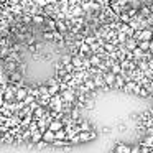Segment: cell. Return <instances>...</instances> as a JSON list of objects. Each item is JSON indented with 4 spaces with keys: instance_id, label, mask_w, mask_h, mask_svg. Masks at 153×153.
Listing matches in <instances>:
<instances>
[{
    "instance_id": "1",
    "label": "cell",
    "mask_w": 153,
    "mask_h": 153,
    "mask_svg": "<svg viewBox=\"0 0 153 153\" xmlns=\"http://www.w3.org/2000/svg\"><path fill=\"white\" fill-rule=\"evenodd\" d=\"M97 138V133L96 132H79L76 137L73 138L74 143H81V142H91V140H96Z\"/></svg>"
},
{
    "instance_id": "2",
    "label": "cell",
    "mask_w": 153,
    "mask_h": 153,
    "mask_svg": "<svg viewBox=\"0 0 153 153\" xmlns=\"http://www.w3.org/2000/svg\"><path fill=\"white\" fill-rule=\"evenodd\" d=\"M153 38V31L152 30H140L138 31V41H152Z\"/></svg>"
},
{
    "instance_id": "3",
    "label": "cell",
    "mask_w": 153,
    "mask_h": 153,
    "mask_svg": "<svg viewBox=\"0 0 153 153\" xmlns=\"http://www.w3.org/2000/svg\"><path fill=\"white\" fill-rule=\"evenodd\" d=\"M102 79H104V84L110 87V86H114V84H115V74H112L110 71L102 73Z\"/></svg>"
},
{
    "instance_id": "4",
    "label": "cell",
    "mask_w": 153,
    "mask_h": 153,
    "mask_svg": "<svg viewBox=\"0 0 153 153\" xmlns=\"http://www.w3.org/2000/svg\"><path fill=\"white\" fill-rule=\"evenodd\" d=\"M64 125L61 123V120H50V125H48V130H51L53 133L59 132V130H63Z\"/></svg>"
},
{
    "instance_id": "5",
    "label": "cell",
    "mask_w": 153,
    "mask_h": 153,
    "mask_svg": "<svg viewBox=\"0 0 153 153\" xmlns=\"http://www.w3.org/2000/svg\"><path fill=\"white\" fill-rule=\"evenodd\" d=\"M61 99H63L64 102L73 104V102H74V99H76V97H74V91H73V89H66L63 94H61Z\"/></svg>"
},
{
    "instance_id": "6",
    "label": "cell",
    "mask_w": 153,
    "mask_h": 153,
    "mask_svg": "<svg viewBox=\"0 0 153 153\" xmlns=\"http://www.w3.org/2000/svg\"><path fill=\"white\" fill-rule=\"evenodd\" d=\"M28 96V89L27 87H20V89H17V92H15V100L17 102H23V99Z\"/></svg>"
},
{
    "instance_id": "7",
    "label": "cell",
    "mask_w": 153,
    "mask_h": 153,
    "mask_svg": "<svg viewBox=\"0 0 153 153\" xmlns=\"http://www.w3.org/2000/svg\"><path fill=\"white\" fill-rule=\"evenodd\" d=\"M130 148H132V146L125 145V143H117L114 153H130Z\"/></svg>"
},
{
    "instance_id": "8",
    "label": "cell",
    "mask_w": 153,
    "mask_h": 153,
    "mask_svg": "<svg viewBox=\"0 0 153 153\" xmlns=\"http://www.w3.org/2000/svg\"><path fill=\"white\" fill-rule=\"evenodd\" d=\"M41 140H43L45 143H53V142H54V133L51 132V130H46V132H43Z\"/></svg>"
},
{
    "instance_id": "9",
    "label": "cell",
    "mask_w": 153,
    "mask_h": 153,
    "mask_svg": "<svg viewBox=\"0 0 153 153\" xmlns=\"http://www.w3.org/2000/svg\"><path fill=\"white\" fill-rule=\"evenodd\" d=\"M125 77L122 76V74H119V76H115V84H114V87H117V89H123L125 87Z\"/></svg>"
},
{
    "instance_id": "10",
    "label": "cell",
    "mask_w": 153,
    "mask_h": 153,
    "mask_svg": "<svg viewBox=\"0 0 153 153\" xmlns=\"http://www.w3.org/2000/svg\"><path fill=\"white\" fill-rule=\"evenodd\" d=\"M41 137H43V133H41L40 130H36V132H33V133H31L30 142L33 143V145H36V143H40V142H41Z\"/></svg>"
},
{
    "instance_id": "11",
    "label": "cell",
    "mask_w": 153,
    "mask_h": 153,
    "mask_svg": "<svg viewBox=\"0 0 153 153\" xmlns=\"http://www.w3.org/2000/svg\"><path fill=\"white\" fill-rule=\"evenodd\" d=\"M71 64L74 68H81V64H82V54H74L71 58Z\"/></svg>"
},
{
    "instance_id": "12",
    "label": "cell",
    "mask_w": 153,
    "mask_h": 153,
    "mask_svg": "<svg viewBox=\"0 0 153 153\" xmlns=\"http://www.w3.org/2000/svg\"><path fill=\"white\" fill-rule=\"evenodd\" d=\"M89 64L92 68H99L100 66V56L99 54H92V56L89 58Z\"/></svg>"
},
{
    "instance_id": "13",
    "label": "cell",
    "mask_w": 153,
    "mask_h": 153,
    "mask_svg": "<svg viewBox=\"0 0 153 153\" xmlns=\"http://www.w3.org/2000/svg\"><path fill=\"white\" fill-rule=\"evenodd\" d=\"M142 146L143 148H152L153 146V135H146L142 142Z\"/></svg>"
},
{
    "instance_id": "14",
    "label": "cell",
    "mask_w": 153,
    "mask_h": 153,
    "mask_svg": "<svg viewBox=\"0 0 153 153\" xmlns=\"http://www.w3.org/2000/svg\"><path fill=\"white\" fill-rule=\"evenodd\" d=\"M125 46L128 48L130 51H133V50H135L137 46H138V41H137L135 38H128V40L125 41Z\"/></svg>"
},
{
    "instance_id": "15",
    "label": "cell",
    "mask_w": 153,
    "mask_h": 153,
    "mask_svg": "<svg viewBox=\"0 0 153 153\" xmlns=\"http://www.w3.org/2000/svg\"><path fill=\"white\" fill-rule=\"evenodd\" d=\"M110 73L115 74V76L122 74V66H120V63H114V64H110Z\"/></svg>"
},
{
    "instance_id": "16",
    "label": "cell",
    "mask_w": 153,
    "mask_h": 153,
    "mask_svg": "<svg viewBox=\"0 0 153 153\" xmlns=\"http://www.w3.org/2000/svg\"><path fill=\"white\" fill-rule=\"evenodd\" d=\"M82 87H84L86 91H94V89H96V84H94L92 79H86V81L82 82Z\"/></svg>"
},
{
    "instance_id": "17",
    "label": "cell",
    "mask_w": 153,
    "mask_h": 153,
    "mask_svg": "<svg viewBox=\"0 0 153 153\" xmlns=\"http://www.w3.org/2000/svg\"><path fill=\"white\" fill-rule=\"evenodd\" d=\"M54 140H68V132L66 130H59V132L54 133Z\"/></svg>"
},
{
    "instance_id": "18",
    "label": "cell",
    "mask_w": 153,
    "mask_h": 153,
    "mask_svg": "<svg viewBox=\"0 0 153 153\" xmlns=\"http://www.w3.org/2000/svg\"><path fill=\"white\" fill-rule=\"evenodd\" d=\"M92 81H94V84H96V87H104L105 86V84H104V79H102V74H97Z\"/></svg>"
},
{
    "instance_id": "19",
    "label": "cell",
    "mask_w": 153,
    "mask_h": 153,
    "mask_svg": "<svg viewBox=\"0 0 153 153\" xmlns=\"http://www.w3.org/2000/svg\"><path fill=\"white\" fill-rule=\"evenodd\" d=\"M79 123H81L79 132H91V130H92V128H91V122H87V120H86V122H79Z\"/></svg>"
},
{
    "instance_id": "20",
    "label": "cell",
    "mask_w": 153,
    "mask_h": 153,
    "mask_svg": "<svg viewBox=\"0 0 153 153\" xmlns=\"http://www.w3.org/2000/svg\"><path fill=\"white\" fill-rule=\"evenodd\" d=\"M132 56H135V58H137V59H142V58H145V53H143V51H142V50H140V48H138V46H137V48H135V50H133V51H132Z\"/></svg>"
},
{
    "instance_id": "21",
    "label": "cell",
    "mask_w": 153,
    "mask_h": 153,
    "mask_svg": "<svg viewBox=\"0 0 153 153\" xmlns=\"http://www.w3.org/2000/svg\"><path fill=\"white\" fill-rule=\"evenodd\" d=\"M31 20H33V23H36V25H43L45 23V18L41 17V15H33Z\"/></svg>"
},
{
    "instance_id": "22",
    "label": "cell",
    "mask_w": 153,
    "mask_h": 153,
    "mask_svg": "<svg viewBox=\"0 0 153 153\" xmlns=\"http://www.w3.org/2000/svg\"><path fill=\"white\" fill-rule=\"evenodd\" d=\"M148 46H150V41H138V48L143 51V53L148 50Z\"/></svg>"
},
{
    "instance_id": "23",
    "label": "cell",
    "mask_w": 153,
    "mask_h": 153,
    "mask_svg": "<svg viewBox=\"0 0 153 153\" xmlns=\"http://www.w3.org/2000/svg\"><path fill=\"white\" fill-rule=\"evenodd\" d=\"M71 58H73V56L66 54V56H63V58H61V63H63L64 66H68V64H71Z\"/></svg>"
},
{
    "instance_id": "24",
    "label": "cell",
    "mask_w": 153,
    "mask_h": 153,
    "mask_svg": "<svg viewBox=\"0 0 153 153\" xmlns=\"http://www.w3.org/2000/svg\"><path fill=\"white\" fill-rule=\"evenodd\" d=\"M10 81H12V82H13V81H18V82H20V81H22V76H20V73H13V74L10 76Z\"/></svg>"
},
{
    "instance_id": "25",
    "label": "cell",
    "mask_w": 153,
    "mask_h": 153,
    "mask_svg": "<svg viewBox=\"0 0 153 153\" xmlns=\"http://www.w3.org/2000/svg\"><path fill=\"white\" fill-rule=\"evenodd\" d=\"M56 28L59 31H66V25H64V22H56Z\"/></svg>"
},
{
    "instance_id": "26",
    "label": "cell",
    "mask_w": 153,
    "mask_h": 153,
    "mask_svg": "<svg viewBox=\"0 0 153 153\" xmlns=\"http://www.w3.org/2000/svg\"><path fill=\"white\" fill-rule=\"evenodd\" d=\"M81 51H82V53H89L91 46H89V45H86V43H81Z\"/></svg>"
},
{
    "instance_id": "27",
    "label": "cell",
    "mask_w": 153,
    "mask_h": 153,
    "mask_svg": "<svg viewBox=\"0 0 153 153\" xmlns=\"http://www.w3.org/2000/svg\"><path fill=\"white\" fill-rule=\"evenodd\" d=\"M81 13H82V7H81V5H77V7L73 8V15H81Z\"/></svg>"
},
{
    "instance_id": "28",
    "label": "cell",
    "mask_w": 153,
    "mask_h": 153,
    "mask_svg": "<svg viewBox=\"0 0 153 153\" xmlns=\"http://www.w3.org/2000/svg\"><path fill=\"white\" fill-rule=\"evenodd\" d=\"M53 145H56V146H63V145H68V142H66V140H54Z\"/></svg>"
},
{
    "instance_id": "29",
    "label": "cell",
    "mask_w": 153,
    "mask_h": 153,
    "mask_svg": "<svg viewBox=\"0 0 153 153\" xmlns=\"http://www.w3.org/2000/svg\"><path fill=\"white\" fill-rule=\"evenodd\" d=\"M148 89H146V87H145V89H143V87H142V89H140V92H138V96L140 97H146V96H148Z\"/></svg>"
},
{
    "instance_id": "30",
    "label": "cell",
    "mask_w": 153,
    "mask_h": 153,
    "mask_svg": "<svg viewBox=\"0 0 153 153\" xmlns=\"http://www.w3.org/2000/svg\"><path fill=\"white\" fill-rule=\"evenodd\" d=\"M130 153H142V146H132Z\"/></svg>"
},
{
    "instance_id": "31",
    "label": "cell",
    "mask_w": 153,
    "mask_h": 153,
    "mask_svg": "<svg viewBox=\"0 0 153 153\" xmlns=\"http://www.w3.org/2000/svg\"><path fill=\"white\" fill-rule=\"evenodd\" d=\"M45 38H46V40H54V31L53 33H51V31H46V33H45Z\"/></svg>"
},
{
    "instance_id": "32",
    "label": "cell",
    "mask_w": 153,
    "mask_h": 153,
    "mask_svg": "<svg viewBox=\"0 0 153 153\" xmlns=\"http://www.w3.org/2000/svg\"><path fill=\"white\" fill-rule=\"evenodd\" d=\"M104 50H107V51H114V45L105 43V45H104Z\"/></svg>"
},
{
    "instance_id": "33",
    "label": "cell",
    "mask_w": 153,
    "mask_h": 153,
    "mask_svg": "<svg viewBox=\"0 0 153 153\" xmlns=\"http://www.w3.org/2000/svg\"><path fill=\"white\" fill-rule=\"evenodd\" d=\"M20 12H22V7H20V5H15V7H13V13H20Z\"/></svg>"
},
{
    "instance_id": "34",
    "label": "cell",
    "mask_w": 153,
    "mask_h": 153,
    "mask_svg": "<svg viewBox=\"0 0 153 153\" xmlns=\"http://www.w3.org/2000/svg\"><path fill=\"white\" fill-rule=\"evenodd\" d=\"M46 145H48V143H45L43 140H41L40 143H36V146H38V148H43V146H46Z\"/></svg>"
},
{
    "instance_id": "35",
    "label": "cell",
    "mask_w": 153,
    "mask_h": 153,
    "mask_svg": "<svg viewBox=\"0 0 153 153\" xmlns=\"http://www.w3.org/2000/svg\"><path fill=\"white\" fill-rule=\"evenodd\" d=\"M146 89H148V92H153V82H152V81H150V86L146 87Z\"/></svg>"
},
{
    "instance_id": "36",
    "label": "cell",
    "mask_w": 153,
    "mask_h": 153,
    "mask_svg": "<svg viewBox=\"0 0 153 153\" xmlns=\"http://www.w3.org/2000/svg\"><path fill=\"white\" fill-rule=\"evenodd\" d=\"M36 4H40V5H46V0H35Z\"/></svg>"
},
{
    "instance_id": "37",
    "label": "cell",
    "mask_w": 153,
    "mask_h": 153,
    "mask_svg": "<svg viewBox=\"0 0 153 153\" xmlns=\"http://www.w3.org/2000/svg\"><path fill=\"white\" fill-rule=\"evenodd\" d=\"M148 51H150V53L153 54V41H150V46H148Z\"/></svg>"
},
{
    "instance_id": "38",
    "label": "cell",
    "mask_w": 153,
    "mask_h": 153,
    "mask_svg": "<svg viewBox=\"0 0 153 153\" xmlns=\"http://www.w3.org/2000/svg\"><path fill=\"white\" fill-rule=\"evenodd\" d=\"M2 104H4V96L0 94V107H2Z\"/></svg>"
},
{
    "instance_id": "39",
    "label": "cell",
    "mask_w": 153,
    "mask_h": 153,
    "mask_svg": "<svg viewBox=\"0 0 153 153\" xmlns=\"http://www.w3.org/2000/svg\"><path fill=\"white\" fill-rule=\"evenodd\" d=\"M152 82H153V73H152Z\"/></svg>"
},
{
    "instance_id": "40",
    "label": "cell",
    "mask_w": 153,
    "mask_h": 153,
    "mask_svg": "<svg viewBox=\"0 0 153 153\" xmlns=\"http://www.w3.org/2000/svg\"><path fill=\"white\" fill-rule=\"evenodd\" d=\"M82 2H91V0H82Z\"/></svg>"
},
{
    "instance_id": "41",
    "label": "cell",
    "mask_w": 153,
    "mask_h": 153,
    "mask_svg": "<svg viewBox=\"0 0 153 153\" xmlns=\"http://www.w3.org/2000/svg\"><path fill=\"white\" fill-rule=\"evenodd\" d=\"M66 2H68V0H66Z\"/></svg>"
}]
</instances>
